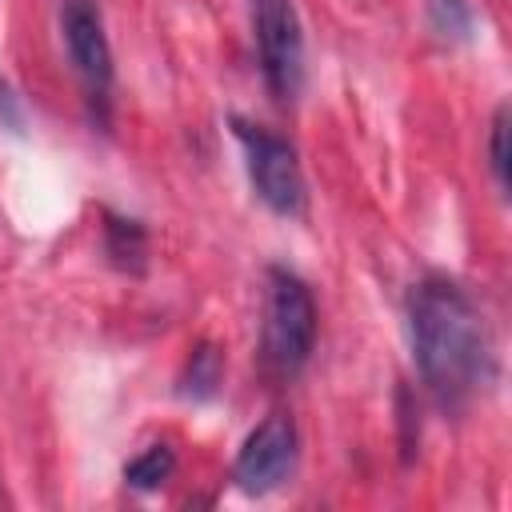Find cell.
Instances as JSON below:
<instances>
[{
    "mask_svg": "<svg viewBox=\"0 0 512 512\" xmlns=\"http://www.w3.org/2000/svg\"><path fill=\"white\" fill-rule=\"evenodd\" d=\"M296 464V420L288 412L264 416L240 444L232 476L248 496L272 492Z\"/></svg>",
    "mask_w": 512,
    "mask_h": 512,
    "instance_id": "8992f818",
    "label": "cell"
},
{
    "mask_svg": "<svg viewBox=\"0 0 512 512\" xmlns=\"http://www.w3.org/2000/svg\"><path fill=\"white\" fill-rule=\"evenodd\" d=\"M220 380H224V352L208 340H200L188 360H184V372H180V396L184 400H212L220 392Z\"/></svg>",
    "mask_w": 512,
    "mask_h": 512,
    "instance_id": "52a82bcc",
    "label": "cell"
},
{
    "mask_svg": "<svg viewBox=\"0 0 512 512\" xmlns=\"http://www.w3.org/2000/svg\"><path fill=\"white\" fill-rule=\"evenodd\" d=\"M60 32H64L68 60L84 84V96L104 124L108 120V92H112V44L104 32L100 4L96 0H64L60 4Z\"/></svg>",
    "mask_w": 512,
    "mask_h": 512,
    "instance_id": "5b68a950",
    "label": "cell"
},
{
    "mask_svg": "<svg viewBox=\"0 0 512 512\" xmlns=\"http://www.w3.org/2000/svg\"><path fill=\"white\" fill-rule=\"evenodd\" d=\"M488 164H492L496 184L508 192V104H500L496 116H492V132H488Z\"/></svg>",
    "mask_w": 512,
    "mask_h": 512,
    "instance_id": "8fae6325",
    "label": "cell"
},
{
    "mask_svg": "<svg viewBox=\"0 0 512 512\" xmlns=\"http://www.w3.org/2000/svg\"><path fill=\"white\" fill-rule=\"evenodd\" d=\"M252 36L268 92L288 104L304 84V32L292 0H252Z\"/></svg>",
    "mask_w": 512,
    "mask_h": 512,
    "instance_id": "277c9868",
    "label": "cell"
},
{
    "mask_svg": "<svg viewBox=\"0 0 512 512\" xmlns=\"http://www.w3.org/2000/svg\"><path fill=\"white\" fill-rule=\"evenodd\" d=\"M172 472H176V452H172L168 444H152V448H144L136 460L124 464V480H128L132 488H140V492H156L160 484L172 480Z\"/></svg>",
    "mask_w": 512,
    "mask_h": 512,
    "instance_id": "9c48e42d",
    "label": "cell"
},
{
    "mask_svg": "<svg viewBox=\"0 0 512 512\" xmlns=\"http://www.w3.org/2000/svg\"><path fill=\"white\" fill-rule=\"evenodd\" d=\"M232 132L244 148V164H248V180H252L256 196L272 212L296 216L304 208V172H300L296 148L288 140H280L276 132L248 124L240 116H232Z\"/></svg>",
    "mask_w": 512,
    "mask_h": 512,
    "instance_id": "3957f363",
    "label": "cell"
},
{
    "mask_svg": "<svg viewBox=\"0 0 512 512\" xmlns=\"http://www.w3.org/2000/svg\"><path fill=\"white\" fill-rule=\"evenodd\" d=\"M316 344V300L288 268H268L264 300V364L276 376H296Z\"/></svg>",
    "mask_w": 512,
    "mask_h": 512,
    "instance_id": "7a4b0ae2",
    "label": "cell"
},
{
    "mask_svg": "<svg viewBox=\"0 0 512 512\" xmlns=\"http://www.w3.org/2000/svg\"><path fill=\"white\" fill-rule=\"evenodd\" d=\"M408 336L424 388L448 412L496 376V352L472 296L448 276H424L408 296Z\"/></svg>",
    "mask_w": 512,
    "mask_h": 512,
    "instance_id": "6da1fadb",
    "label": "cell"
},
{
    "mask_svg": "<svg viewBox=\"0 0 512 512\" xmlns=\"http://www.w3.org/2000/svg\"><path fill=\"white\" fill-rule=\"evenodd\" d=\"M104 252L120 272H144V256H148V232L136 220L124 216H108L104 224Z\"/></svg>",
    "mask_w": 512,
    "mask_h": 512,
    "instance_id": "ba28073f",
    "label": "cell"
},
{
    "mask_svg": "<svg viewBox=\"0 0 512 512\" xmlns=\"http://www.w3.org/2000/svg\"><path fill=\"white\" fill-rule=\"evenodd\" d=\"M428 24L444 40H468L472 36V8H468V0H428Z\"/></svg>",
    "mask_w": 512,
    "mask_h": 512,
    "instance_id": "30bf717a",
    "label": "cell"
}]
</instances>
